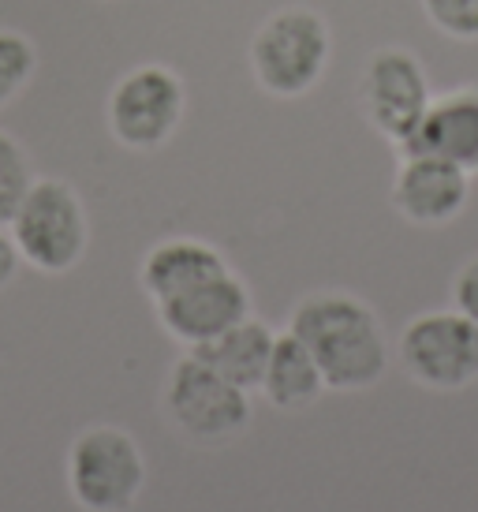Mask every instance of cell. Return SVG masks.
Here are the masks:
<instances>
[{
	"label": "cell",
	"mask_w": 478,
	"mask_h": 512,
	"mask_svg": "<svg viewBox=\"0 0 478 512\" xmlns=\"http://www.w3.org/2000/svg\"><path fill=\"white\" fill-rule=\"evenodd\" d=\"M273 344H277V333L251 314V318H243L239 326L225 329L221 337L198 344V348H191V352H195L202 363H210L221 378H228L232 385L254 393V389L262 385V378H266Z\"/></svg>",
	"instance_id": "4fadbf2b"
},
{
	"label": "cell",
	"mask_w": 478,
	"mask_h": 512,
	"mask_svg": "<svg viewBox=\"0 0 478 512\" xmlns=\"http://www.w3.org/2000/svg\"><path fill=\"white\" fill-rule=\"evenodd\" d=\"M258 393L281 412H303L325 393L322 370H318L307 344L299 341L296 333H277V344H273V356H269L266 378L258 385Z\"/></svg>",
	"instance_id": "5bb4252c"
},
{
	"label": "cell",
	"mask_w": 478,
	"mask_h": 512,
	"mask_svg": "<svg viewBox=\"0 0 478 512\" xmlns=\"http://www.w3.org/2000/svg\"><path fill=\"white\" fill-rule=\"evenodd\" d=\"M359 101H363L370 128L404 150L434 101V90H430V75L422 68V60L411 49L385 45L366 60L363 79H359Z\"/></svg>",
	"instance_id": "52a82bcc"
},
{
	"label": "cell",
	"mask_w": 478,
	"mask_h": 512,
	"mask_svg": "<svg viewBox=\"0 0 478 512\" xmlns=\"http://www.w3.org/2000/svg\"><path fill=\"white\" fill-rule=\"evenodd\" d=\"M183 79L165 64H142L127 72L109 94V131L127 150H161L180 131Z\"/></svg>",
	"instance_id": "ba28073f"
},
{
	"label": "cell",
	"mask_w": 478,
	"mask_h": 512,
	"mask_svg": "<svg viewBox=\"0 0 478 512\" xmlns=\"http://www.w3.org/2000/svg\"><path fill=\"white\" fill-rule=\"evenodd\" d=\"M452 307L478 322V255L467 258L460 273L452 277Z\"/></svg>",
	"instance_id": "ac0fdd59"
},
{
	"label": "cell",
	"mask_w": 478,
	"mask_h": 512,
	"mask_svg": "<svg viewBox=\"0 0 478 512\" xmlns=\"http://www.w3.org/2000/svg\"><path fill=\"white\" fill-rule=\"evenodd\" d=\"M396 352L408 378L422 389L456 393L478 382V322L456 307L411 318Z\"/></svg>",
	"instance_id": "8992f818"
},
{
	"label": "cell",
	"mask_w": 478,
	"mask_h": 512,
	"mask_svg": "<svg viewBox=\"0 0 478 512\" xmlns=\"http://www.w3.org/2000/svg\"><path fill=\"white\" fill-rule=\"evenodd\" d=\"M165 412L183 438L198 445H221L251 427V393L221 378L195 352H187L169 370Z\"/></svg>",
	"instance_id": "5b68a950"
},
{
	"label": "cell",
	"mask_w": 478,
	"mask_h": 512,
	"mask_svg": "<svg viewBox=\"0 0 478 512\" xmlns=\"http://www.w3.org/2000/svg\"><path fill=\"white\" fill-rule=\"evenodd\" d=\"M19 266H23V255H19V247H15L12 232H4V225H0V288L12 285Z\"/></svg>",
	"instance_id": "d6986e66"
},
{
	"label": "cell",
	"mask_w": 478,
	"mask_h": 512,
	"mask_svg": "<svg viewBox=\"0 0 478 512\" xmlns=\"http://www.w3.org/2000/svg\"><path fill=\"white\" fill-rule=\"evenodd\" d=\"M422 12L441 34L456 42H478V0H422Z\"/></svg>",
	"instance_id": "e0dca14e"
},
{
	"label": "cell",
	"mask_w": 478,
	"mask_h": 512,
	"mask_svg": "<svg viewBox=\"0 0 478 512\" xmlns=\"http://www.w3.org/2000/svg\"><path fill=\"white\" fill-rule=\"evenodd\" d=\"M333 57V34L307 4H288L254 30L251 68L262 90L277 98H299L322 83Z\"/></svg>",
	"instance_id": "7a4b0ae2"
},
{
	"label": "cell",
	"mask_w": 478,
	"mask_h": 512,
	"mask_svg": "<svg viewBox=\"0 0 478 512\" xmlns=\"http://www.w3.org/2000/svg\"><path fill=\"white\" fill-rule=\"evenodd\" d=\"M154 307L169 337H176L187 348H198V344L221 337L225 329L239 326L243 318H251V292L236 273L225 270L161 299Z\"/></svg>",
	"instance_id": "30bf717a"
},
{
	"label": "cell",
	"mask_w": 478,
	"mask_h": 512,
	"mask_svg": "<svg viewBox=\"0 0 478 512\" xmlns=\"http://www.w3.org/2000/svg\"><path fill=\"white\" fill-rule=\"evenodd\" d=\"M232 270L225 262V255L206 240H195V236H172V240L154 243L146 258H142V292L161 303V299L176 296L183 288L198 285L206 277H217V273Z\"/></svg>",
	"instance_id": "7c38bea8"
},
{
	"label": "cell",
	"mask_w": 478,
	"mask_h": 512,
	"mask_svg": "<svg viewBox=\"0 0 478 512\" xmlns=\"http://www.w3.org/2000/svg\"><path fill=\"white\" fill-rule=\"evenodd\" d=\"M38 49L19 30H0V109L34 79Z\"/></svg>",
	"instance_id": "2e32d148"
},
{
	"label": "cell",
	"mask_w": 478,
	"mask_h": 512,
	"mask_svg": "<svg viewBox=\"0 0 478 512\" xmlns=\"http://www.w3.org/2000/svg\"><path fill=\"white\" fill-rule=\"evenodd\" d=\"M68 494L83 512H131L146 490V456L124 427H86L68 445Z\"/></svg>",
	"instance_id": "3957f363"
},
{
	"label": "cell",
	"mask_w": 478,
	"mask_h": 512,
	"mask_svg": "<svg viewBox=\"0 0 478 512\" xmlns=\"http://www.w3.org/2000/svg\"><path fill=\"white\" fill-rule=\"evenodd\" d=\"M30 184H34V169H30L27 150L15 143L8 131H0V225H12Z\"/></svg>",
	"instance_id": "9a60e30c"
},
{
	"label": "cell",
	"mask_w": 478,
	"mask_h": 512,
	"mask_svg": "<svg viewBox=\"0 0 478 512\" xmlns=\"http://www.w3.org/2000/svg\"><path fill=\"white\" fill-rule=\"evenodd\" d=\"M400 154H434L475 176L478 172V83L434 94L430 109Z\"/></svg>",
	"instance_id": "8fae6325"
},
{
	"label": "cell",
	"mask_w": 478,
	"mask_h": 512,
	"mask_svg": "<svg viewBox=\"0 0 478 512\" xmlns=\"http://www.w3.org/2000/svg\"><path fill=\"white\" fill-rule=\"evenodd\" d=\"M389 199L408 225L445 228L471 202V172L434 154H404Z\"/></svg>",
	"instance_id": "9c48e42d"
},
{
	"label": "cell",
	"mask_w": 478,
	"mask_h": 512,
	"mask_svg": "<svg viewBox=\"0 0 478 512\" xmlns=\"http://www.w3.org/2000/svg\"><path fill=\"white\" fill-rule=\"evenodd\" d=\"M288 333L307 344L325 389L359 393L378 385L389 370V341L381 318L352 292H314L299 299L288 318Z\"/></svg>",
	"instance_id": "6da1fadb"
},
{
	"label": "cell",
	"mask_w": 478,
	"mask_h": 512,
	"mask_svg": "<svg viewBox=\"0 0 478 512\" xmlns=\"http://www.w3.org/2000/svg\"><path fill=\"white\" fill-rule=\"evenodd\" d=\"M12 240L23 262L42 273H68L90 247V217L79 191L64 180H34L12 217Z\"/></svg>",
	"instance_id": "277c9868"
}]
</instances>
